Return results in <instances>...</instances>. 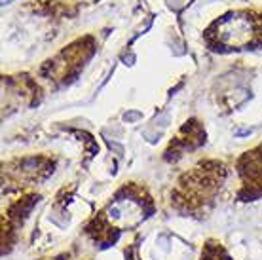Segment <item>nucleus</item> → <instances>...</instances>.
<instances>
[{
	"mask_svg": "<svg viewBox=\"0 0 262 260\" xmlns=\"http://www.w3.org/2000/svg\"><path fill=\"white\" fill-rule=\"evenodd\" d=\"M8 2H10V0H4V4H8Z\"/></svg>",
	"mask_w": 262,
	"mask_h": 260,
	"instance_id": "3",
	"label": "nucleus"
},
{
	"mask_svg": "<svg viewBox=\"0 0 262 260\" xmlns=\"http://www.w3.org/2000/svg\"><path fill=\"white\" fill-rule=\"evenodd\" d=\"M216 40L223 46L242 48L253 40L255 25L247 13H230L215 25Z\"/></svg>",
	"mask_w": 262,
	"mask_h": 260,
	"instance_id": "1",
	"label": "nucleus"
},
{
	"mask_svg": "<svg viewBox=\"0 0 262 260\" xmlns=\"http://www.w3.org/2000/svg\"><path fill=\"white\" fill-rule=\"evenodd\" d=\"M144 219V209L141 202L133 198H124L111 203V207L106 209V221L118 230H127V228L137 226L139 222Z\"/></svg>",
	"mask_w": 262,
	"mask_h": 260,
	"instance_id": "2",
	"label": "nucleus"
}]
</instances>
